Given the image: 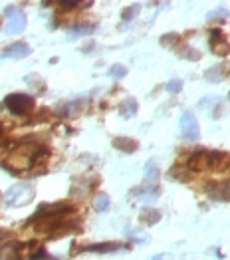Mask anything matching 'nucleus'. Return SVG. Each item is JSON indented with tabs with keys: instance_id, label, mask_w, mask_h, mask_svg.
Here are the masks:
<instances>
[{
	"instance_id": "2",
	"label": "nucleus",
	"mask_w": 230,
	"mask_h": 260,
	"mask_svg": "<svg viewBox=\"0 0 230 260\" xmlns=\"http://www.w3.org/2000/svg\"><path fill=\"white\" fill-rule=\"evenodd\" d=\"M32 199H34V189L28 183H18V185L10 187L4 195V200L8 207H24L30 203Z\"/></svg>"
},
{
	"instance_id": "17",
	"label": "nucleus",
	"mask_w": 230,
	"mask_h": 260,
	"mask_svg": "<svg viewBox=\"0 0 230 260\" xmlns=\"http://www.w3.org/2000/svg\"><path fill=\"white\" fill-rule=\"evenodd\" d=\"M165 90H167V94H179L183 90V80H179V78L169 80L167 85H165Z\"/></svg>"
},
{
	"instance_id": "11",
	"label": "nucleus",
	"mask_w": 230,
	"mask_h": 260,
	"mask_svg": "<svg viewBox=\"0 0 230 260\" xmlns=\"http://www.w3.org/2000/svg\"><path fill=\"white\" fill-rule=\"evenodd\" d=\"M113 147L123 151V153H133V151H137L139 143L135 139H131V137H115L113 139Z\"/></svg>"
},
{
	"instance_id": "7",
	"label": "nucleus",
	"mask_w": 230,
	"mask_h": 260,
	"mask_svg": "<svg viewBox=\"0 0 230 260\" xmlns=\"http://www.w3.org/2000/svg\"><path fill=\"white\" fill-rule=\"evenodd\" d=\"M85 105H88V100L85 98L66 101V103H62L60 107H58V115H62V118H72V115H77Z\"/></svg>"
},
{
	"instance_id": "13",
	"label": "nucleus",
	"mask_w": 230,
	"mask_h": 260,
	"mask_svg": "<svg viewBox=\"0 0 230 260\" xmlns=\"http://www.w3.org/2000/svg\"><path fill=\"white\" fill-rule=\"evenodd\" d=\"M96 32L94 24H81V26H74L70 30V38H77V36H90Z\"/></svg>"
},
{
	"instance_id": "10",
	"label": "nucleus",
	"mask_w": 230,
	"mask_h": 260,
	"mask_svg": "<svg viewBox=\"0 0 230 260\" xmlns=\"http://www.w3.org/2000/svg\"><path fill=\"white\" fill-rule=\"evenodd\" d=\"M123 244L119 242H97V244H90L85 246V252H97V254H107V252H115V250H121Z\"/></svg>"
},
{
	"instance_id": "4",
	"label": "nucleus",
	"mask_w": 230,
	"mask_h": 260,
	"mask_svg": "<svg viewBox=\"0 0 230 260\" xmlns=\"http://www.w3.org/2000/svg\"><path fill=\"white\" fill-rule=\"evenodd\" d=\"M179 127H181V135L187 139V141H196L200 137V127H198V121L196 118L191 113V111H185L181 115V121H179Z\"/></svg>"
},
{
	"instance_id": "20",
	"label": "nucleus",
	"mask_w": 230,
	"mask_h": 260,
	"mask_svg": "<svg viewBox=\"0 0 230 260\" xmlns=\"http://www.w3.org/2000/svg\"><path fill=\"white\" fill-rule=\"evenodd\" d=\"M137 8H139V6H131V8H127V10L123 12V20L127 22V20H131V18H135V12H137Z\"/></svg>"
},
{
	"instance_id": "16",
	"label": "nucleus",
	"mask_w": 230,
	"mask_h": 260,
	"mask_svg": "<svg viewBox=\"0 0 230 260\" xmlns=\"http://www.w3.org/2000/svg\"><path fill=\"white\" fill-rule=\"evenodd\" d=\"M211 197H214V199H218V200H230V183L218 187L214 193H211Z\"/></svg>"
},
{
	"instance_id": "6",
	"label": "nucleus",
	"mask_w": 230,
	"mask_h": 260,
	"mask_svg": "<svg viewBox=\"0 0 230 260\" xmlns=\"http://www.w3.org/2000/svg\"><path fill=\"white\" fill-rule=\"evenodd\" d=\"M211 52L216 54V56H226L230 52V44L228 40L224 38L222 30H218V28H214V30H211Z\"/></svg>"
},
{
	"instance_id": "22",
	"label": "nucleus",
	"mask_w": 230,
	"mask_h": 260,
	"mask_svg": "<svg viewBox=\"0 0 230 260\" xmlns=\"http://www.w3.org/2000/svg\"><path fill=\"white\" fill-rule=\"evenodd\" d=\"M185 58H189V60H198V58H200V52H196V50H189V52L185 54Z\"/></svg>"
},
{
	"instance_id": "23",
	"label": "nucleus",
	"mask_w": 230,
	"mask_h": 260,
	"mask_svg": "<svg viewBox=\"0 0 230 260\" xmlns=\"http://www.w3.org/2000/svg\"><path fill=\"white\" fill-rule=\"evenodd\" d=\"M151 260H165V258H163V256L159 254V256H155V258H151Z\"/></svg>"
},
{
	"instance_id": "19",
	"label": "nucleus",
	"mask_w": 230,
	"mask_h": 260,
	"mask_svg": "<svg viewBox=\"0 0 230 260\" xmlns=\"http://www.w3.org/2000/svg\"><path fill=\"white\" fill-rule=\"evenodd\" d=\"M205 78H207V81H220L222 80V66H214V68L207 70Z\"/></svg>"
},
{
	"instance_id": "5",
	"label": "nucleus",
	"mask_w": 230,
	"mask_h": 260,
	"mask_svg": "<svg viewBox=\"0 0 230 260\" xmlns=\"http://www.w3.org/2000/svg\"><path fill=\"white\" fill-rule=\"evenodd\" d=\"M6 16H8V22H6V34H20L26 30V14L20 12V10H14V8H8L6 10Z\"/></svg>"
},
{
	"instance_id": "3",
	"label": "nucleus",
	"mask_w": 230,
	"mask_h": 260,
	"mask_svg": "<svg viewBox=\"0 0 230 260\" xmlns=\"http://www.w3.org/2000/svg\"><path fill=\"white\" fill-rule=\"evenodd\" d=\"M4 107L14 115H28L34 111V98L28 94H10L4 98Z\"/></svg>"
},
{
	"instance_id": "9",
	"label": "nucleus",
	"mask_w": 230,
	"mask_h": 260,
	"mask_svg": "<svg viewBox=\"0 0 230 260\" xmlns=\"http://www.w3.org/2000/svg\"><path fill=\"white\" fill-rule=\"evenodd\" d=\"M137 109H139V103H137L135 98H125V100L119 103V107H117L119 115H121V118H125V120L135 118V115H137Z\"/></svg>"
},
{
	"instance_id": "14",
	"label": "nucleus",
	"mask_w": 230,
	"mask_h": 260,
	"mask_svg": "<svg viewBox=\"0 0 230 260\" xmlns=\"http://www.w3.org/2000/svg\"><path fill=\"white\" fill-rule=\"evenodd\" d=\"M157 179H159V165L155 161H147V165H145V181L155 185Z\"/></svg>"
},
{
	"instance_id": "15",
	"label": "nucleus",
	"mask_w": 230,
	"mask_h": 260,
	"mask_svg": "<svg viewBox=\"0 0 230 260\" xmlns=\"http://www.w3.org/2000/svg\"><path fill=\"white\" fill-rule=\"evenodd\" d=\"M94 207H96V211L105 213V211L109 209V197H107L105 193H99V195L96 197V200H94Z\"/></svg>"
},
{
	"instance_id": "1",
	"label": "nucleus",
	"mask_w": 230,
	"mask_h": 260,
	"mask_svg": "<svg viewBox=\"0 0 230 260\" xmlns=\"http://www.w3.org/2000/svg\"><path fill=\"white\" fill-rule=\"evenodd\" d=\"M226 159L224 153L220 151H194L189 155L187 159V167L189 171H205V169H212V167H218L222 161Z\"/></svg>"
},
{
	"instance_id": "21",
	"label": "nucleus",
	"mask_w": 230,
	"mask_h": 260,
	"mask_svg": "<svg viewBox=\"0 0 230 260\" xmlns=\"http://www.w3.org/2000/svg\"><path fill=\"white\" fill-rule=\"evenodd\" d=\"M226 16H228V12L224 8H218L216 12H211L209 14V20H212V18H226Z\"/></svg>"
},
{
	"instance_id": "12",
	"label": "nucleus",
	"mask_w": 230,
	"mask_h": 260,
	"mask_svg": "<svg viewBox=\"0 0 230 260\" xmlns=\"http://www.w3.org/2000/svg\"><path fill=\"white\" fill-rule=\"evenodd\" d=\"M141 220L145 224H155V222L161 220V213L157 209H153V207H145L141 211Z\"/></svg>"
},
{
	"instance_id": "8",
	"label": "nucleus",
	"mask_w": 230,
	"mask_h": 260,
	"mask_svg": "<svg viewBox=\"0 0 230 260\" xmlns=\"http://www.w3.org/2000/svg\"><path fill=\"white\" fill-rule=\"evenodd\" d=\"M30 54H32V48L30 46L24 44V42H16V44L4 48L0 56H2V58H28Z\"/></svg>"
},
{
	"instance_id": "18",
	"label": "nucleus",
	"mask_w": 230,
	"mask_h": 260,
	"mask_svg": "<svg viewBox=\"0 0 230 260\" xmlns=\"http://www.w3.org/2000/svg\"><path fill=\"white\" fill-rule=\"evenodd\" d=\"M109 76H111L113 80H121V78L127 76V68L121 66V64H113V66L109 68Z\"/></svg>"
}]
</instances>
